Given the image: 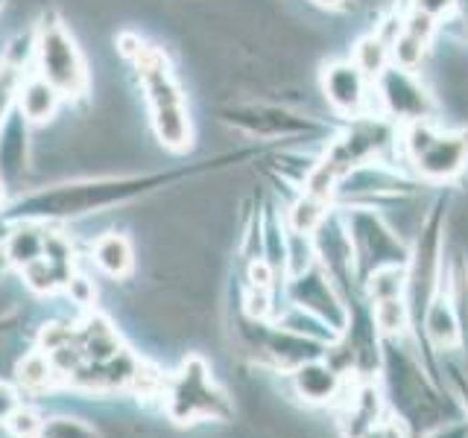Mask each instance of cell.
Returning <instances> with one entry per match:
<instances>
[{"mask_svg": "<svg viewBox=\"0 0 468 438\" xmlns=\"http://www.w3.org/2000/svg\"><path fill=\"white\" fill-rule=\"evenodd\" d=\"M290 296L299 304V310H307L316 318L328 321V328L334 333H343L348 328V310H346V304L336 298L328 272L307 269V272L296 275L290 284Z\"/></svg>", "mask_w": 468, "mask_h": 438, "instance_id": "obj_10", "label": "cell"}, {"mask_svg": "<svg viewBox=\"0 0 468 438\" xmlns=\"http://www.w3.org/2000/svg\"><path fill=\"white\" fill-rule=\"evenodd\" d=\"M33 62L38 77L48 79L62 99H82L91 91V73L80 44L56 15H44L33 29Z\"/></svg>", "mask_w": 468, "mask_h": 438, "instance_id": "obj_3", "label": "cell"}, {"mask_svg": "<svg viewBox=\"0 0 468 438\" xmlns=\"http://www.w3.org/2000/svg\"><path fill=\"white\" fill-rule=\"evenodd\" d=\"M428 438H468V427L465 423H453V427H445V430H439Z\"/></svg>", "mask_w": 468, "mask_h": 438, "instance_id": "obj_33", "label": "cell"}, {"mask_svg": "<svg viewBox=\"0 0 468 438\" xmlns=\"http://www.w3.org/2000/svg\"><path fill=\"white\" fill-rule=\"evenodd\" d=\"M15 106H18V114L29 126H41V123H50L56 117L58 106H62V94L33 70L29 77H24Z\"/></svg>", "mask_w": 468, "mask_h": 438, "instance_id": "obj_12", "label": "cell"}, {"mask_svg": "<svg viewBox=\"0 0 468 438\" xmlns=\"http://www.w3.org/2000/svg\"><path fill=\"white\" fill-rule=\"evenodd\" d=\"M366 296L369 301L407 298V266H378L366 275Z\"/></svg>", "mask_w": 468, "mask_h": 438, "instance_id": "obj_20", "label": "cell"}, {"mask_svg": "<svg viewBox=\"0 0 468 438\" xmlns=\"http://www.w3.org/2000/svg\"><path fill=\"white\" fill-rule=\"evenodd\" d=\"M292 386H296L299 398L307 403H331L334 398H340L343 380L328 362L314 360L292 371Z\"/></svg>", "mask_w": 468, "mask_h": 438, "instance_id": "obj_13", "label": "cell"}, {"mask_svg": "<svg viewBox=\"0 0 468 438\" xmlns=\"http://www.w3.org/2000/svg\"><path fill=\"white\" fill-rule=\"evenodd\" d=\"M378 409H380V394L375 386H363L355 391V398L348 401L346 412V435L348 438H363L378 423Z\"/></svg>", "mask_w": 468, "mask_h": 438, "instance_id": "obj_17", "label": "cell"}, {"mask_svg": "<svg viewBox=\"0 0 468 438\" xmlns=\"http://www.w3.org/2000/svg\"><path fill=\"white\" fill-rule=\"evenodd\" d=\"M179 172H129V175H97V179H77L50 184L27 193L15 202L18 219H77L85 214H100L117 204L135 202L153 190L165 187Z\"/></svg>", "mask_w": 468, "mask_h": 438, "instance_id": "obj_1", "label": "cell"}, {"mask_svg": "<svg viewBox=\"0 0 468 438\" xmlns=\"http://www.w3.org/2000/svg\"><path fill=\"white\" fill-rule=\"evenodd\" d=\"M50 371L53 365L44 354H29L24 357V362L18 365V380L27 386V389H44L50 380Z\"/></svg>", "mask_w": 468, "mask_h": 438, "instance_id": "obj_25", "label": "cell"}, {"mask_svg": "<svg viewBox=\"0 0 468 438\" xmlns=\"http://www.w3.org/2000/svg\"><path fill=\"white\" fill-rule=\"evenodd\" d=\"M328 199H319L311 193H302L296 204L290 208V231L296 234H314L322 219L328 216Z\"/></svg>", "mask_w": 468, "mask_h": 438, "instance_id": "obj_23", "label": "cell"}, {"mask_svg": "<svg viewBox=\"0 0 468 438\" xmlns=\"http://www.w3.org/2000/svg\"><path fill=\"white\" fill-rule=\"evenodd\" d=\"M453 383H457V391H460V403L465 409V418H468V377H463L460 371H453Z\"/></svg>", "mask_w": 468, "mask_h": 438, "instance_id": "obj_34", "label": "cell"}, {"mask_svg": "<svg viewBox=\"0 0 468 438\" xmlns=\"http://www.w3.org/2000/svg\"><path fill=\"white\" fill-rule=\"evenodd\" d=\"M346 228L351 245H355V260L363 272L369 275L378 266H407L410 263V248L404 240L395 234L384 216L369 211V208H351L346 214Z\"/></svg>", "mask_w": 468, "mask_h": 438, "instance_id": "obj_4", "label": "cell"}, {"mask_svg": "<svg viewBox=\"0 0 468 438\" xmlns=\"http://www.w3.org/2000/svg\"><path fill=\"white\" fill-rule=\"evenodd\" d=\"M219 114H223V120L231 129L243 131L249 138H261V141L302 138L322 129V123L314 120V117L275 106V102H231V106L219 109Z\"/></svg>", "mask_w": 468, "mask_h": 438, "instance_id": "obj_6", "label": "cell"}, {"mask_svg": "<svg viewBox=\"0 0 468 438\" xmlns=\"http://www.w3.org/2000/svg\"><path fill=\"white\" fill-rule=\"evenodd\" d=\"M4 204H6V182H4V175H0V211H4Z\"/></svg>", "mask_w": 468, "mask_h": 438, "instance_id": "obj_36", "label": "cell"}, {"mask_svg": "<svg viewBox=\"0 0 468 438\" xmlns=\"http://www.w3.org/2000/svg\"><path fill=\"white\" fill-rule=\"evenodd\" d=\"M413 167L421 182L445 184L453 182L468 167V129L445 131L439 129V135L421 155L413 158Z\"/></svg>", "mask_w": 468, "mask_h": 438, "instance_id": "obj_9", "label": "cell"}, {"mask_svg": "<svg viewBox=\"0 0 468 438\" xmlns=\"http://www.w3.org/2000/svg\"><path fill=\"white\" fill-rule=\"evenodd\" d=\"M15 412V391L0 383V421Z\"/></svg>", "mask_w": 468, "mask_h": 438, "instance_id": "obj_31", "label": "cell"}, {"mask_svg": "<svg viewBox=\"0 0 468 438\" xmlns=\"http://www.w3.org/2000/svg\"><path fill=\"white\" fill-rule=\"evenodd\" d=\"M27 77L24 65H18L6 53L0 56V131H4L6 120L12 117L15 102H18V88Z\"/></svg>", "mask_w": 468, "mask_h": 438, "instance_id": "obj_22", "label": "cell"}, {"mask_svg": "<svg viewBox=\"0 0 468 438\" xmlns=\"http://www.w3.org/2000/svg\"><path fill=\"white\" fill-rule=\"evenodd\" d=\"M70 342V330H65L62 325H48L44 328V333H41V345H44V350H58V348H65Z\"/></svg>", "mask_w": 468, "mask_h": 438, "instance_id": "obj_30", "label": "cell"}, {"mask_svg": "<svg viewBox=\"0 0 468 438\" xmlns=\"http://www.w3.org/2000/svg\"><path fill=\"white\" fill-rule=\"evenodd\" d=\"M41 427L44 423L38 421L33 409H15L9 415V430L15 438H36V435H41Z\"/></svg>", "mask_w": 468, "mask_h": 438, "instance_id": "obj_27", "label": "cell"}, {"mask_svg": "<svg viewBox=\"0 0 468 438\" xmlns=\"http://www.w3.org/2000/svg\"><path fill=\"white\" fill-rule=\"evenodd\" d=\"M311 4L319 6V9H328V12H348V9H355L351 0H311Z\"/></svg>", "mask_w": 468, "mask_h": 438, "instance_id": "obj_32", "label": "cell"}, {"mask_svg": "<svg viewBox=\"0 0 468 438\" xmlns=\"http://www.w3.org/2000/svg\"><path fill=\"white\" fill-rule=\"evenodd\" d=\"M41 438H100L91 427L73 418H53L41 427Z\"/></svg>", "mask_w": 468, "mask_h": 438, "instance_id": "obj_26", "label": "cell"}, {"mask_svg": "<svg viewBox=\"0 0 468 438\" xmlns=\"http://www.w3.org/2000/svg\"><path fill=\"white\" fill-rule=\"evenodd\" d=\"M129 62L138 70L155 141L170 152H187L194 146V120L167 53L144 41Z\"/></svg>", "mask_w": 468, "mask_h": 438, "instance_id": "obj_2", "label": "cell"}, {"mask_svg": "<svg viewBox=\"0 0 468 438\" xmlns=\"http://www.w3.org/2000/svg\"><path fill=\"white\" fill-rule=\"evenodd\" d=\"M6 257L15 263V266H29L38 257H44V234L38 228L21 225L15 234H9L6 240Z\"/></svg>", "mask_w": 468, "mask_h": 438, "instance_id": "obj_21", "label": "cell"}, {"mask_svg": "<svg viewBox=\"0 0 468 438\" xmlns=\"http://www.w3.org/2000/svg\"><path fill=\"white\" fill-rule=\"evenodd\" d=\"M322 94L328 106L343 117H366L372 111L375 82L363 77V70L351 58H336V62L322 65Z\"/></svg>", "mask_w": 468, "mask_h": 438, "instance_id": "obj_8", "label": "cell"}, {"mask_svg": "<svg viewBox=\"0 0 468 438\" xmlns=\"http://www.w3.org/2000/svg\"><path fill=\"white\" fill-rule=\"evenodd\" d=\"M448 301L451 310L457 316V328H460V342L463 348H468V260L463 255H457L448 266Z\"/></svg>", "mask_w": 468, "mask_h": 438, "instance_id": "obj_16", "label": "cell"}, {"mask_svg": "<svg viewBox=\"0 0 468 438\" xmlns=\"http://www.w3.org/2000/svg\"><path fill=\"white\" fill-rule=\"evenodd\" d=\"M170 415L179 423H194V421H226L231 415V403L226 394L211 383L208 365L202 357H190L179 380H176L173 394H170Z\"/></svg>", "mask_w": 468, "mask_h": 438, "instance_id": "obj_5", "label": "cell"}, {"mask_svg": "<svg viewBox=\"0 0 468 438\" xmlns=\"http://www.w3.org/2000/svg\"><path fill=\"white\" fill-rule=\"evenodd\" d=\"M351 62H355L363 70L366 79L375 82L380 73H384L392 65L389 44L380 38L378 33H366L363 38L355 41V47H351Z\"/></svg>", "mask_w": 468, "mask_h": 438, "instance_id": "obj_18", "label": "cell"}, {"mask_svg": "<svg viewBox=\"0 0 468 438\" xmlns=\"http://www.w3.org/2000/svg\"><path fill=\"white\" fill-rule=\"evenodd\" d=\"M453 6H457V0H410V9L431 15V18H436V21L445 18V15H451Z\"/></svg>", "mask_w": 468, "mask_h": 438, "instance_id": "obj_28", "label": "cell"}, {"mask_svg": "<svg viewBox=\"0 0 468 438\" xmlns=\"http://www.w3.org/2000/svg\"><path fill=\"white\" fill-rule=\"evenodd\" d=\"M68 292H70V298L77 304H91L94 301V287H91V281H85L82 275H70L68 277Z\"/></svg>", "mask_w": 468, "mask_h": 438, "instance_id": "obj_29", "label": "cell"}, {"mask_svg": "<svg viewBox=\"0 0 468 438\" xmlns=\"http://www.w3.org/2000/svg\"><path fill=\"white\" fill-rule=\"evenodd\" d=\"M94 263L112 277H126L132 266H135V255H132V245L123 234L112 231V234H102L94 243Z\"/></svg>", "mask_w": 468, "mask_h": 438, "instance_id": "obj_15", "label": "cell"}, {"mask_svg": "<svg viewBox=\"0 0 468 438\" xmlns=\"http://www.w3.org/2000/svg\"><path fill=\"white\" fill-rule=\"evenodd\" d=\"M4 6H6V0H0V12H4Z\"/></svg>", "mask_w": 468, "mask_h": 438, "instance_id": "obj_37", "label": "cell"}, {"mask_svg": "<svg viewBox=\"0 0 468 438\" xmlns=\"http://www.w3.org/2000/svg\"><path fill=\"white\" fill-rule=\"evenodd\" d=\"M424 333L436 350H457L463 348L460 342V328H457V316L451 310L448 301V289H445V275L439 281V289L433 292V298L424 307Z\"/></svg>", "mask_w": 468, "mask_h": 438, "instance_id": "obj_11", "label": "cell"}, {"mask_svg": "<svg viewBox=\"0 0 468 438\" xmlns=\"http://www.w3.org/2000/svg\"><path fill=\"white\" fill-rule=\"evenodd\" d=\"M453 12H457V18L463 24V38L468 41V0H457V6H453Z\"/></svg>", "mask_w": 468, "mask_h": 438, "instance_id": "obj_35", "label": "cell"}, {"mask_svg": "<svg viewBox=\"0 0 468 438\" xmlns=\"http://www.w3.org/2000/svg\"><path fill=\"white\" fill-rule=\"evenodd\" d=\"M82 339H85V348L88 354H91L94 360H114L117 350H121V345H117V333L112 330V325L106 318H88V325L82 330Z\"/></svg>", "mask_w": 468, "mask_h": 438, "instance_id": "obj_24", "label": "cell"}, {"mask_svg": "<svg viewBox=\"0 0 468 438\" xmlns=\"http://www.w3.org/2000/svg\"><path fill=\"white\" fill-rule=\"evenodd\" d=\"M375 97L380 117L399 123H413V120H428L439 111V102L431 94V88L421 82L416 70H404L389 65L380 77L375 79Z\"/></svg>", "mask_w": 468, "mask_h": 438, "instance_id": "obj_7", "label": "cell"}, {"mask_svg": "<svg viewBox=\"0 0 468 438\" xmlns=\"http://www.w3.org/2000/svg\"><path fill=\"white\" fill-rule=\"evenodd\" d=\"M27 170V120L12 114L0 131V175H21Z\"/></svg>", "mask_w": 468, "mask_h": 438, "instance_id": "obj_14", "label": "cell"}, {"mask_svg": "<svg viewBox=\"0 0 468 438\" xmlns=\"http://www.w3.org/2000/svg\"><path fill=\"white\" fill-rule=\"evenodd\" d=\"M410 304L407 298H387V301H375V313H372V321H375V330L380 336H387V339H404L410 333Z\"/></svg>", "mask_w": 468, "mask_h": 438, "instance_id": "obj_19", "label": "cell"}]
</instances>
